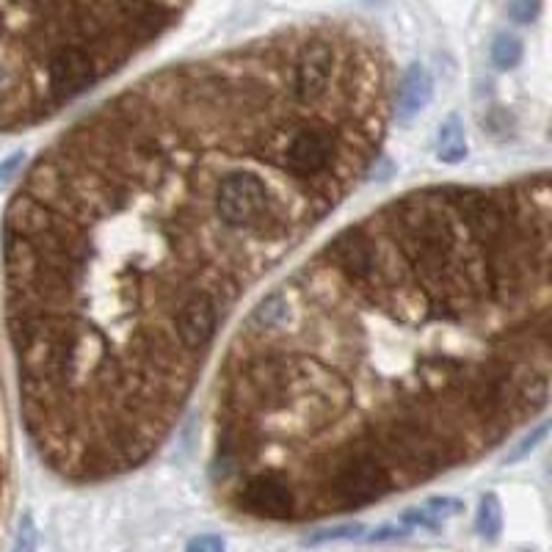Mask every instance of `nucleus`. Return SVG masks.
Returning a JSON list of instances; mask_svg holds the SVG:
<instances>
[{"label": "nucleus", "mask_w": 552, "mask_h": 552, "mask_svg": "<svg viewBox=\"0 0 552 552\" xmlns=\"http://www.w3.org/2000/svg\"><path fill=\"white\" fill-rule=\"evenodd\" d=\"M398 483L379 442L370 434H359L343 453L332 459V467L323 481V508L321 511H354V508L376 503L390 495Z\"/></svg>", "instance_id": "obj_1"}, {"label": "nucleus", "mask_w": 552, "mask_h": 552, "mask_svg": "<svg viewBox=\"0 0 552 552\" xmlns=\"http://www.w3.org/2000/svg\"><path fill=\"white\" fill-rule=\"evenodd\" d=\"M213 210L224 227L230 230H252L268 216H274V194L260 174L252 169H230L219 177Z\"/></svg>", "instance_id": "obj_2"}, {"label": "nucleus", "mask_w": 552, "mask_h": 552, "mask_svg": "<svg viewBox=\"0 0 552 552\" xmlns=\"http://www.w3.org/2000/svg\"><path fill=\"white\" fill-rule=\"evenodd\" d=\"M235 503L241 511L260 519L288 522V519L301 517L296 486L279 472H260V475L246 478L235 492Z\"/></svg>", "instance_id": "obj_3"}, {"label": "nucleus", "mask_w": 552, "mask_h": 552, "mask_svg": "<svg viewBox=\"0 0 552 552\" xmlns=\"http://www.w3.org/2000/svg\"><path fill=\"white\" fill-rule=\"evenodd\" d=\"M334 72V45L323 36H307L290 64V86L299 103H318L329 92Z\"/></svg>", "instance_id": "obj_4"}, {"label": "nucleus", "mask_w": 552, "mask_h": 552, "mask_svg": "<svg viewBox=\"0 0 552 552\" xmlns=\"http://www.w3.org/2000/svg\"><path fill=\"white\" fill-rule=\"evenodd\" d=\"M45 72L53 100H72L86 92L103 69L86 47L56 45L53 50H47Z\"/></svg>", "instance_id": "obj_5"}, {"label": "nucleus", "mask_w": 552, "mask_h": 552, "mask_svg": "<svg viewBox=\"0 0 552 552\" xmlns=\"http://www.w3.org/2000/svg\"><path fill=\"white\" fill-rule=\"evenodd\" d=\"M216 326H219V307H216V296L207 290H196L191 296H185L174 312V334L191 354L205 351L216 334Z\"/></svg>", "instance_id": "obj_6"}, {"label": "nucleus", "mask_w": 552, "mask_h": 552, "mask_svg": "<svg viewBox=\"0 0 552 552\" xmlns=\"http://www.w3.org/2000/svg\"><path fill=\"white\" fill-rule=\"evenodd\" d=\"M329 260L354 285H373L379 276V249L365 232L348 230L329 243Z\"/></svg>", "instance_id": "obj_7"}, {"label": "nucleus", "mask_w": 552, "mask_h": 552, "mask_svg": "<svg viewBox=\"0 0 552 552\" xmlns=\"http://www.w3.org/2000/svg\"><path fill=\"white\" fill-rule=\"evenodd\" d=\"M332 133L323 127H299L288 138L282 161L288 166V172L301 180L318 177L329 169L332 163Z\"/></svg>", "instance_id": "obj_8"}, {"label": "nucleus", "mask_w": 552, "mask_h": 552, "mask_svg": "<svg viewBox=\"0 0 552 552\" xmlns=\"http://www.w3.org/2000/svg\"><path fill=\"white\" fill-rule=\"evenodd\" d=\"M56 227V216H53L45 207V202L36 199L34 194L17 196L12 202V207H9L6 230L17 232V235H23L28 241H34V238H39V235H45V232L50 230H56Z\"/></svg>", "instance_id": "obj_9"}, {"label": "nucleus", "mask_w": 552, "mask_h": 552, "mask_svg": "<svg viewBox=\"0 0 552 552\" xmlns=\"http://www.w3.org/2000/svg\"><path fill=\"white\" fill-rule=\"evenodd\" d=\"M431 94H434V81L428 69L423 64H409L398 86V103H395L398 122H409L420 114L431 103Z\"/></svg>", "instance_id": "obj_10"}, {"label": "nucleus", "mask_w": 552, "mask_h": 552, "mask_svg": "<svg viewBox=\"0 0 552 552\" xmlns=\"http://www.w3.org/2000/svg\"><path fill=\"white\" fill-rule=\"evenodd\" d=\"M461 508L464 506H461V500H456V497H431L423 506H414L409 508V511H403L401 525H406L409 530H437L442 528L448 519L461 514Z\"/></svg>", "instance_id": "obj_11"}, {"label": "nucleus", "mask_w": 552, "mask_h": 552, "mask_svg": "<svg viewBox=\"0 0 552 552\" xmlns=\"http://www.w3.org/2000/svg\"><path fill=\"white\" fill-rule=\"evenodd\" d=\"M467 155V138L459 116H448L437 133V158L442 163H459Z\"/></svg>", "instance_id": "obj_12"}, {"label": "nucleus", "mask_w": 552, "mask_h": 552, "mask_svg": "<svg viewBox=\"0 0 552 552\" xmlns=\"http://www.w3.org/2000/svg\"><path fill=\"white\" fill-rule=\"evenodd\" d=\"M285 321H288V301L282 299V293H274V296L260 301L257 310L252 312V318H249L252 329H257V332L276 329V326H282Z\"/></svg>", "instance_id": "obj_13"}, {"label": "nucleus", "mask_w": 552, "mask_h": 552, "mask_svg": "<svg viewBox=\"0 0 552 552\" xmlns=\"http://www.w3.org/2000/svg\"><path fill=\"white\" fill-rule=\"evenodd\" d=\"M475 528L486 541H495L503 530V508L495 495H483L481 506H478V517H475Z\"/></svg>", "instance_id": "obj_14"}, {"label": "nucleus", "mask_w": 552, "mask_h": 552, "mask_svg": "<svg viewBox=\"0 0 552 552\" xmlns=\"http://www.w3.org/2000/svg\"><path fill=\"white\" fill-rule=\"evenodd\" d=\"M522 53H525V47L514 34H500L492 42V64H495V69H503V72L517 67L522 61Z\"/></svg>", "instance_id": "obj_15"}, {"label": "nucleus", "mask_w": 552, "mask_h": 552, "mask_svg": "<svg viewBox=\"0 0 552 552\" xmlns=\"http://www.w3.org/2000/svg\"><path fill=\"white\" fill-rule=\"evenodd\" d=\"M365 525H337V528H326L318 530V533H312L307 544H326V541H357L365 539Z\"/></svg>", "instance_id": "obj_16"}, {"label": "nucleus", "mask_w": 552, "mask_h": 552, "mask_svg": "<svg viewBox=\"0 0 552 552\" xmlns=\"http://www.w3.org/2000/svg\"><path fill=\"white\" fill-rule=\"evenodd\" d=\"M36 541H39V533H36L34 517L25 514L17 525V536H14L12 552H36Z\"/></svg>", "instance_id": "obj_17"}, {"label": "nucleus", "mask_w": 552, "mask_h": 552, "mask_svg": "<svg viewBox=\"0 0 552 552\" xmlns=\"http://www.w3.org/2000/svg\"><path fill=\"white\" fill-rule=\"evenodd\" d=\"M541 12V0H508V14L514 23L530 25Z\"/></svg>", "instance_id": "obj_18"}, {"label": "nucleus", "mask_w": 552, "mask_h": 552, "mask_svg": "<svg viewBox=\"0 0 552 552\" xmlns=\"http://www.w3.org/2000/svg\"><path fill=\"white\" fill-rule=\"evenodd\" d=\"M547 431H550V423H541V426L536 428V431H530L528 437L522 439V442H519L517 448L511 450V456H508V464H514V461L525 459V456H528L530 450L539 448L541 442L547 439Z\"/></svg>", "instance_id": "obj_19"}, {"label": "nucleus", "mask_w": 552, "mask_h": 552, "mask_svg": "<svg viewBox=\"0 0 552 552\" xmlns=\"http://www.w3.org/2000/svg\"><path fill=\"white\" fill-rule=\"evenodd\" d=\"M185 552H224V539L205 533V536H194L185 544Z\"/></svg>", "instance_id": "obj_20"}, {"label": "nucleus", "mask_w": 552, "mask_h": 552, "mask_svg": "<svg viewBox=\"0 0 552 552\" xmlns=\"http://www.w3.org/2000/svg\"><path fill=\"white\" fill-rule=\"evenodd\" d=\"M412 530L406 528V525H401V522H392V525H381V528H376L373 533H365V539L370 541H395V539H406Z\"/></svg>", "instance_id": "obj_21"}, {"label": "nucleus", "mask_w": 552, "mask_h": 552, "mask_svg": "<svg viewBox=\"0 0 552 552\" xmlns=\"http://www.w3.org/2000/svg\"><path fill=\"white\" fill-rule=\"evenodd\" d=\"M23 163H25L23 152H17V155H12V158H6V161L0 163V188H6V185L12 183L14 177H17V172L23 169Z\"/></svg>", "instance_id": "obj_22"}]
</instances>
